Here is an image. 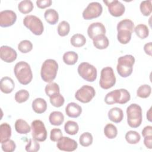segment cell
Here are the masks:
<instances>
[{
  "label": "cell",
  "mask_w": 152,
  "mask_h": 152,
  "mask_svg": "<svg viewBox=\"0 0 152 152\" xmlns=\"http://www.w3.org/2000/svg\"><path fill=\"white\" fill-rule=\"evenodd\" d=\"M116 28L117 39L119 42L123 45L129 43L134 28L133 21L129 19H124L118 23Z\"/></svg>",
  "instance_id": "cell-1"
},
{
  "label": "cell",
  "mask_w": 152,
  "mask_h": 152,
  "mask_svg": "<svg viewBox=\"0 0 152 152\" xmlns=\"http://www.w3.org/2000/svg\"><path fill=\"white\" fill-rule=\"evenodd\" d=\"M33 49V44L28 40H21L18 45V49L23 53L30 52Z\"/></svg>",
  "instance_id": "cell-39"
},
{
  "label": "cell",
  "mask_w": 152,
  "mask_h": 152,
  "mask_svg": "<svg viewBox=\"0 0 152 152\" xmlns=\"http://www.w3.org/2000/svg\"><path fill=\"white\" fill-rule=\"evenodd\" d=\"M33 138L39 142L45 141L47 138V131L44 123L39 119L33 121L31 124Z\"/></svg>",
  "instance_id": "cell-9"
},
{
  "label": "cell",
  "mask_w": 152,
  "mask_h": 152,
  "mask_svg": "<svg viewBox=\"0 0 152 152\" xmlns=\"http://www.w3.org/2000/svg\"><path fill=\"white\" fill-rule=\"evenodd\" d=\"M134 29L136 35L141 39L147 38L149 35L148 28L144 24H138Z\"/></svg>",
  "instance_id": "cell-30"
},
{
  "label": "cell",
  "mask_w": 152,
  "mask_h": 152,
  "mask_svg": "<svg viewBox=\"0 0 152 152\" xmlns=\"http://www.w3.org/2000/svg\"><path fill=\"white\" fill-rule=\"evenodd\" d=\"M33 8V4L30 0L22 1L18 5V10L20 12L24 14H27L31 12Z\"/></svg>",
  "instance_id": "cell-28"
},
{
  "label": "cell",
  "mask_w": 152,
  "mask_h": 152,
  "mask_svg": "<svg viewBox=\"0 0 152 152\" xmlns=\"http://www.w3.org/2000/svg\"><path fill=\"white\" fill-rule=\"evenodd\" d=\"M0 57L5 62L11 63L17 59V53L12 48L4 45L0 48Z\"/></svg>",
  "instance_id": "cell-15"
},
{
  "label": "cell",
  "mask_w": 152,
  "mask_h": 152,
  "mask_svg": "<svg viewBox=\"0 0 152 152\" xmlns=\"http://www.w3.org/2000/svg\"><path fill=\"white\" fill-rule=\"evenodd\" d=\"M135 63V58L131 55H126L118 59L116 69L118 74L124 78L131 75L133 71V65Z\"/></svg>",
  "instance_id": "cell-4"
},
{
  "label": "cell",
  "mask_w": 152,
  "mask_h": 152,
  "mask_svg": "<svg viewBox=\"0 0 152 152\" xmlns=\"http://www.w3.org/2000/svg\"><path fill=\"white\" fill-rule=\"evenodd\" d=\"M64 130L66 134L71 135H74L77 134L78 132L79 126L76 122L73 121H68L65 124Z\"/></svg>",
  "instance_id": "cell-29"
},
{
  "label": "cell",
  "mask_w": 152,
  "mask_h": 152,
  "mask_svg": "<svg viewBox=\"0 0 152 152\" xmlns=\"http://www.w3.org/2000/svg\"><path fill=\"white\" fill-rule=\"evenodd\" d=\"M125 140L129 144H135L141 140L140 134L135 131H129L125 134Z\"/></svg>",
  "instance_id": "cell-32"
},
{
  "label": "cell",
  "mask_w": 152,
  "mask_h": 152,
  "mask_svg": "<svg viewBox=\"0 0 152 152\" xmlns=\"http://www.w3.org/2000/svg\"><path fill=\"white\" fill-rule=\"evenodd\" d=\"M104 134L107 138L113 139L118 135L117 128L112 124H107L104 128Z\"/></svg>",
  "instance_id": "cell-34"
},
{
  "label": "cell",
  "mask_w": 152,
  "mask_h": 152,
  "mask_svg": "<svg viewBox=\"0 0 152 152\" xmlns=\"http://www.w3.org/2000/svg\"><path fill=\"white\" fill-rule=\"evenodd\" d=\"M95 95L96 91L92 86L84 85L76 91L75 98L81 103H87L90 102Z\"/></svg>",
  "instance_id": "cell-10"
},
{
  "label": "cell",
  "mask_w": 152,
  "mask_h": 152,
  "mask_svg": "<svg viewBox=\"0 0 152 152\" xmlns=\"http://www.w3.org/2000/svg\"><path fill=\"white\" fill-rule=\"evenodd\" d=\"M14 127L17 132L20 134H27L31 129L28 123L22 119H18L15 121Z\"/></svg>",
  "instance_id": "cell-22"
},
{
  "label": "cell",
  "mask_w": 152,
  "mask_h": 152,
  "mask_svg": "<svg viewBox=\"0 0 152 152\" xmlns=\"http://www.w3.org/2000/svg\"><path fill=\"white\" fill-rule=\"evenodd\" d=\"M78 55L74 51H68L63 55L62 59L64 63L68 65H74L78 61Z\"/></svg>",
  "instance_id": "cell-27"
},
{
  "label": "cell",
  "mask_w": 152,
  "mask_h": 152,
  "mask_svg": "<svg viewBox=\"0 0 152 152\" xmlns=\"http://www.w3.org/2000/svg\"><path fill=\"white\" fill-rule=\"evenodd\" d=\"M109 119L115 123L121 122L124 118V113L121 108L115 107L109 110L108 112Z\"/></svg>",
  "instance_id": "cell-19"
},
{
  "label": "cell",
  "mask_w": 152,
  "mask_h": 152,
  "mask_svg": "<svg viewBox=\"0 0 152 152\" xmlns=\"http://www.w3.org/2000/svg\"><path fill=\"white\" fill-rule=\"evenodd\" d=\"M49 121L52 125L59 126L64 122V116L59 111H53L49 115Z\"/></svg>",
  "instance_id": "cell-26"
},
{
  "label": "cell",
  "mask_w": 152,
  "mask_h": 152,
  "mask_svg": "<svg viewBox=\"0 0 152 152\" xmlns=\"http://www.w3.org/2000/svg\"><path fill=\"white\" fill-rule=\"evenodd\" d=\"M2 150L5 152H12L15 150L16 144L13 140H8V141L1 144Z\"/></svg>",
  "instance_id": "cell-43"
},
{
  "label": "cell",
  "mask_w": 152,
  "mask_h": 152,
  "mask_svg": "<svg viewBox=\"0 0 152 152\" xmlns=\"http://www.w3.org/2000/svg\"><path fill=\"white\" fill-rule=\"evenodd\" d=\"M56 147L62 151H73L78 147V144L76 141L68 137H62V138L57 141Z\"/></svg>",
  "instance_id": "cell-14"
},
{
  "label": "cell",
  "mask_w": 152,
  "mask_h": 152,
  "mask_svg": "<svg viewBox=\"0 0 152 152\" xmlns=\"http://www.w3.org/2000/svg\"><path fill=\"white\" fill-rule=\"evenodd\" d=\"M120 98L121 90L120 89H116L107 93L104 97V102L107 104H113L118 103Z\"/></svg>",
  "instance_id": "cell-23"
},
{
  "label": "cell",
  "mask_w": 152,
  "mask_h": 152,
  "mask_svg": "<svg viewBox=\"0 0 152 152\" xmlns=\"http://www.w3.org/2000/svg\"><path fill=\"white\" fill-rule=\"evenodd\" d=\"M151 47H152L151 42H148V43L145 44L144 46V50L145 53L149 56H151V53H152Z\"/></svg>",
  "instance_id": "cell-49"
},
{
  "label": "cell",
  "mask_w": 152,
  "mask_h": 152,
  "mask_svg": "<svg viewBox=\"0 0 152 152\" xmlns=\"http://www.w3.org/2000/svg\"><path fill=\"white\" fill-rule=\"evenodd\" d=\"M62 137V131L59 128H53L50 131V139L53 142H57Z\"/></svg>",
  "instance_id": "cell-44"
},
{
  "label": "cell",
  "mask_w": 152,
  "mask_h": 152,
  "mask_svg": "<svg viewBox=\"0 0 152 152\" xmlns=\"http://www.w3.org/2000/svg\"><path fill=\"white\" fill-rule=\"evenodd\" d=\"M151 93V87L148 84L140 86L137 90V96L140 98L145 99L150 96Z\"/></svg>",
  "instance_id": "cell-33"
},
{
  "label": "cell",
  "mask_w": 152,
  "mask_h": 152,
  "mask_svg": "<svg viewBox=\"0 0 152 152\" xmlns=\"http://www.w3.org/2000/svg\"><path fill=\"white\" fill-rule=\"evenodd\" d=\"M50 102L54 107H59L64 104L65 99L59 93L50 97Z\"/></svg>",
  "instance_id": "cell-41"
},
{
  "label": "cell",
  "mask_w": 152,
  "mask_h": 152,
  "mask_svg": "<svg viewBox=\"0 0 152 152\" xmlns=\"http://www.w3.org/2000/svg\"><path fill=\"white\" fill-rule=\"evenodd\" d=\"M17 20V15L12 10H4L0 12V26L7 27L12 26Z\"/></svg>",
  "instance_id": "cell-13"
},
{
  "label": "cell",
  "mask_w": 152,
  "mask_h": 152,
  "mask_svg": "<svg viewBox=\"0 0 152 152\" xmlns=\"http://www.w3.org/2000/svg\"><path fill=\"white\" fill-rule=\"evenodd\" d=\"M103 7L98 2H92L88 4L83 12V17L84 20H91L99 17L102 13Z\"/></svg>",
  "instance_id": "cell-11"
},
{
  "label": "cell",
  "mask_w": 152,
  "mask_h": 152,
  "mask_svg": "<svg viewBox=\"0 0 152 152\" xmlns=\"http://www.w3.org/2000/svg\"><path fill=\"white\" fill-rule=\"evenodd\" d=\"M127 122L129 126L133 128L139 127L142 120V109L136 103L131 104L126 109Z\"/></svg>",
  "instance_id": "cell-5"
},
{
  "label": "cell",
  "mask_w": 152,
  "mask_h": 152,
  "mask_svg": "<svg viewBox=\"0 0 152 152\" xmlns=\"http://www.w3.org/2000/svg\"><path fill=\"white\" fill-rule=\"evenodd\" d=\"M93 141V138L92 135L88 132H86L83 133L79 138V142L81 145L83 147H88L90 146Z\"/></svg>",
  "instance_id": "cell-37"
},
{
  "label": "cell",
  "mask_w": 152,
  "mask_h": 152,
  "mask_svg": "<svg viewBox=\"0 0 152 152\" xmlns=\"http://www.w3.org/2000/svg\"><path fill=\"white\" fill-rule=\"evenodd\" d=\"M106 28L100 22L91 23L87 28V34L91 39L100 34H105Z\"/></svg>",
  "instance_id": "cell-16"
},
{
  "label": "cell",
  "mask_w": 152,
  "mask_h": 152,
  "mask_svg": "<svg viewBox=\"0 0 152 152\" xmlns=\"http://www.w3.org/2000/svg\"><path fill=\"white\" fill-rule=\"evenodd\" d=\"M71 44L76 48L83 46L86 43V39L85 36L81 34H75L70 39Z\"/></svg>",
  "instance_id": "cell-31"
},
{
  "label": "cell",
  "mask_w": 152,
  "mask_h": 152,
  "mask_svg": "<svg viewBox=\"0 0 152 152\" xmlns=\"http://www.w3.org/2000/svg\"><path fill=\"white\" fill-rule=\"evenodd\" d=\"M144 144L145 146L148 148H152V135L151 136H147L144 137Z\"/></svg>",
  "instance_id": "cell-48"
},
{
  "label": "cell",
  "mask_w": 152,
  "mask_h": 152,
  "mask_svg": "<svg viewBox=\"0 0 152 152\" xmlns=\"http://www.w3.org/2000/svg\"><path fill=\"white\" fill-rule=\"evenodd\" d=\"M23 24L36 36H40L43 32V24L41 20L35 15H26L23 19Z\"/></svg>",
  "instance_id": "cell-6"
},
{
  "label": "cell",
  "mask_w": 152,
  "mask_h": 152,
  "mask_svg": "<svg viewBox=\"0 0 152 152\" xmlns=\"http://www.w3.org/2000/svg\"><path fill=\"white\" fill-rule=\"evenodd\" d=\"M82 112L81 107L76 103H69L65 107V113L70 118H76L80 116Z\"/></svg>",
  "instance_id": "cell-17"
},
{
  "label": "cell",
  "mask_w": 152,
  "mask_h": 152,
  "mask_svg": "<svg viewBox=\"0 0 152 152\" xmlns=\"http://www.w3.org/2000/svg\"><path fill=\"white\" fill-rule=\"evenodd\" d=\"M140 11L144 16H149L152 11L151 1H143L140 5Z\"/></svg>",
  "instance_id": "cell-38"
},
{
  "label": "cell",
  "mask_w": 152,
  "mask_h": 152,
  "mask_svg": "<svg viewBox=\"0 0 152 152\" xmlns=\"http://www.w3.org/2000/svg\"><path fill=\"white\" fill-rule=\"evenodd\" d=\"M45 93L49 97L60 93V88L58 84L56 83H50L47 84L45 88Z\"/></svg>",
  "instance_id": "cell-35"
},
{
  "label": "cell",
  "mask_w": 152,
  "mask_h": 152,
  "mask_svg": "<svg viewBox=\"0 0 152 152\" xmlns=\"http://www.w3.org/2000/svg\"><path fill=\"white\" fill-rule=\"evenodd\" d=\"M147 119L149 122H151L152 117H151V107L149 109V110L147 112Z\"/></svg>",
  "instance_id": "cell-50"
},
{
  "label": "cell",
  "mask_w": 152,
  "mask_h": 152,
  "mask_svg": "<svg viewBox=\"0 0 152 152\" xmlns=\"http://www.w3.org/2000/svg\"><path fill=\"white\" fill-rule=\"evenodd\" d=\"M58 69L57 62L52 59L45 60L41 68L40 76L43 81L46 83H52L56 78Z\"/></svg>",
  "instance_id": "cell-3"
},
{
  "label": "cell",
  "mask_w": 152,
  "mask_h": 152,
  "mask_svg": "<svg viewBox=\"0 0 152 152\" xmlns=\"http://www.w3.org/2000/svg\"><path fill=\"white\" fill-rule=\"evenodd\" d=\"M103 2L107 7L109 13L113 17L122 16L125 12V7L124 5L118 0L103 1Z\"/></svg>",
  "instance_id": "cell-12"
},
{
  "label": "cell",
  "mask_w": 152,
  "mask_h": 152,
  "mask_svg": "<svg viewBox=\"0 0 152 152\" xmlns=\"http://www.w3.org/2000/svg\"><path fill=\"white\" fill-rule=\"evenodd\" d=\"M80 76L88 82H93L97 78V69L90 64L84 62L81 63L77 68Z\"/></svg>",
  "instance_id": "cell-8"
},
{
  "label": "cell",
  "mask_w": 152,
  "mask_h": 152,
  "mask_svg": "<svg viewBox=\"0 0 152 152\" xmlns=\"http://www.w3.org/2000/svg\"><path fill=\"white\" fill-rule=\"evenodd\" d=\"M116 83V77L112 68L106 66L103 68L100 72L99 85L103 89L107 90L112 87Z\"/></svg>",
  "instance_id": "cell-7"
},
{
  "label": "cell",
  "mask_w": 152,
  "mask_h": 152,
  "mask_svg": "<svg viewBox=\"0 0 152 152\" xmlns=\"http://www.w3.org/2000/svg\"><path fill=\"white\" fill-rule=\"evenodd\" d=\"M25 149L28 152H36L40 150V144L34 138L29 139Z\"/></svg>",
  "instance_id": "cell-42"
},
{
  "label": "cell",
  "mask_w": 152,
  "mask_h": 152,
  "mask_svg": "<svg viewBox=\"0 0 152 152\" xmlns=\"http://www.w3.org/2000/svg\"><path fill=\"white\" fill-rule=\"evenodd\" d=\"M30 94L27 90L22 89L16 92L15 94V100L18 103H22L26 102L29 98Z\"/></svg>",
  "instance_id": "cell-40"
},
{
  "label": "cell",
  "mask_w": 152,
  "mask_h": 152,
  "mask_svg": "<svg viewBox=\"0 0 152 152\" xmlns=\"http://www.w3.org/2000/svg\"><path fill=\"white\" fill-rule=\"evenodd\" d=\"M52 3L51 0H37L36 1L37 7L40 9H44L50 7Z\"/></svg>",
  "instance_id": "cell-46"
},
{
  "label": "cell",
  "mask_w": 152,
  "mask_h": 152,
  "mask_svg": "<svg viewBox=\"0 0 152 152\" xmlns=\"http://www.w3.org/2000/svg\"><path fill=\"white\" fill-rule=\"evenodd\" d=\"M44 17L45 20L51 25L56 24L59 20L58 12L52 8H49L45 11L44 13Z\"/></svg>",
  "instance_id": "cell-25"
},
{
  "label": "cell",
  "mask_w": 152,
  "mask_h": 152,
  "mask_svg": "<svg viewBox=\"0 0 152 152\" xmlns=\"http://www.w3.org/2000/svg\"><path fill=\"white\" fill-rule=\"evenodd\" d=\"M15 77L23 85L28 84L32 80L33 74L30 65L25 61L17 62L14 68Z\"/></svg>",
  "instance_id": "cell-2"
},
{
  "label": "cell",
  "mask_w": 152,
  "mask_h": 152,
  "mask_svg": "<svg viewBox=\"0 0 152 152\" xmlns=\"http://www.w3.org/2000/svg\"><path fill=\"white\" fill-rule=\"evenodd\" d=\"M15 87V84L12 78L8 77H2L1 80L0 88L2 93L5 94L11 93Z\"/></svg>",
  "instance_id": "cell-18"
},
{
  "label": "cell",
  "mask_w": 152,
  "mask_h": 152,
  "mask_svg": "<svg viewBox=\"0 0 152 152\" xmlns=\"http://www.w3.org/2000/svg\"><path fill=\"white\" fill-rule=\"evenodd\" d=\"M93 43L96 48L100 50L106 49L109 45V39L105 34H100L96 36L93 39Z\"/></svg>",
  "instance_id": "cell-20"
},
{
  "label": "cell",
  "mask_w": 152,
  "mask_h": 152,
  "mask_svg": "<svg viewBox=\"0 0 152 152\" xmlns=\"http://www.w3.org/2000/svg\"><path fill=\"white\" fill-rule=\"evenodd\" d=\"M121 98L119 101V104H125L129 101L131 99V95L129 92L124 88H121Z\"/></svg>",
  "instance_id": "cell-45"
},
{
  "label": "cell",
  "mask_w": 152,
  "mask_h": 152,
  "mask_svg": "<svg viewBox=\"0 0 152 152\" xmlns=\"http://www.w3.org/2000/svg\"><path fill=\"white\" fill-rule=\"evenodd\" d=\"M11 136V128L7 123H2L0 125V142L3 143L10 140Z\"/></svg>",
  "instance_id": "cell-24"
},
{
  "label": "cell",
  "mask_w": 152,
  "mask_h": 152,
  "mask_svg": "<svg viewBox=\"0 0 152 152\" xmlns=\"http://www.w3.org/2000/svg\"><path fill=\"white\" fill-rule=\"evenodd\" d=\"M141 134L143 137L152 135V126L150 125L145 126L142 130Z\"/></svg>",
  "instance_id": "cell-47"
},
{
  "label": "cell",
  "mask_w": 152,
  "mask_h": 152,
  "mask_svg": "<svg viewBox=\"0 0 152 152\" xmlns=\"http://www.w3.org/2000/svg\"><path fill=\"white\" fill-rule=\"evenodd\" d=\"M32 109L38 114L43 113L47 109V103L42 98H36L32 102Z\"/></svg>",
  "instance_id": "cell-21"
},
{
  "label": "cell",
  "mask_w": 152,
  "mask_h": 152,
  "mask_svg": "<svg viewBox=\"0 0 152 152\" xmlns=\"http://www.w3.org/2000/svg\"><path fill=\"white\" fill-rule=\"evenodd\" d=\"M70 31V25L66 21H62L58 26L57 31L60 36L64 37L68 35Z\"/></svg>",
  "instance_id": "cell-36"
}]
</instances>
